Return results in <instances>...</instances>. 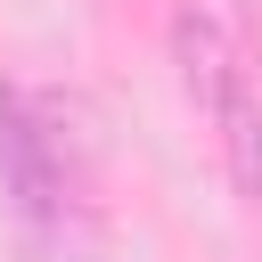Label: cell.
Wrapping results in <instances>:
<instances>
[{"mask_svg":"<svg viewBox=\"0 0 262 262\" xmlns=\"http://www.w3.org/2000/svg\"><path fill=\"white\" fill-rule=\"evenodd\" d=\"M0 164L25 213H57L66 196V139L49 131V106H33L25 90H0Z\"/></svg>","mask_w":262,"mask_h":262,"instance_id":"6da1fadb","label":"cell"},{"mask_svg":"<svg viewBox=\"0 0 262 262\" xmlns=\"http://www.w3.org/2000/svg\"><path fill=\"white\" fill-rule=\"evenodd\" d=\"M164 49H172V74H180V90L205 106V115H221L229 106V90L246 82V66L229 57V33L188 0V8H172V25H164Z\"/></svg>","mask_w":262,"mask_h":262,"instance_id":"7a4b0ae2","label":"cell"},{"mask_svg":"<svg viewBox=\"0 0 262 262\" xmlns=\"http://www.w3.org/2000/svg\"><path fill=\"white\" fill-rule=\"evenodd\" d=\"M213 123H221V156H229L237 196H246V205H262V98L237 82V90H229V106H221Z\"/></svg>","mask_w":262,"mask_h":262,"instance_id":"3957f363","label":"cell"},{"mask_svg":"<svg viewBox=\"0 0 262 262\" xmlns=\"http://www.w3.org/2000/svg\"><path fill=\"white\" fill-rule=\"evenodd\" d=\"M246 25H254V49H262V0H246Z\"/></svg>","mask_w":262,"mask_h":262,"instance_id":"277c9868","label":"cell"}]
</instances>
